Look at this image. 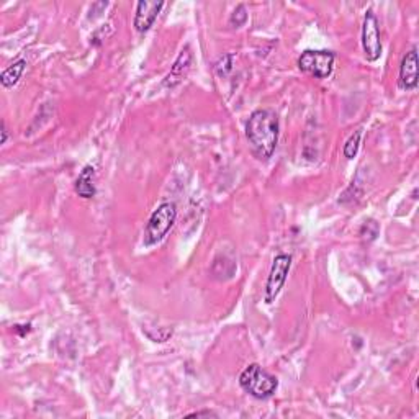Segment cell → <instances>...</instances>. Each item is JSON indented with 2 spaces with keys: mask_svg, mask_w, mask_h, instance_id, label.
Returning a JSON list of instances; mask_svg holds the SVG:
<instances>
[{
  "mask_svg": "<svg viewBox=\"0 0 419 419\" xmlns=\"http://www.w3.org/2000/svg\"><path fill=\"white\" fill-rule=\"evenodd\" d=\"M279 117L277 113L267 108H259L251 113L246 123L247 141L259 157H272L279 143Z\"/></svg>",
  "mask_w": 419,
  "mask_h": 419,
  "instance_id": "6da1fadb",
  "label": "cell"
},
{
  "mask_svg": "<svg viewBox=\"0 0 419 419\" xmlns=\"http://www.w3.org/2000/svg\"><path fill=\"white\" fill-rule=\"evenodd\" d=\"M239 385L242 390L254 396V398L267 400L277 391L279 380L272 373L264 371L259 363H251L241 372Z\"/></svg>",
  "mask_w": 419,
  "mask_h": 419,
  "instance_id": "7a4b0ae2",
  "label": "cell"
},
{
  "mask_svg": "<svg viewBox=\"0 0 419 419\" xmlns=\"http://www.w3.org/2000/svg\"><path fill=\"white\" fill-rule=\"evenodd\" d=\"M177 219V207L172 202H164L154 210L145 229V246L151 247L161 242Z\"/></svg>",
  "mask_w": 419,
  "mask_h": 419,
  "instance_id": "3957f363",
  "label": "cell"
},
{
  "mask_svg": "<svg viewBox=\"0 0 419 419\" xmlns=\"http://www.w3.org/2000/svg\"><path fill=\"white\" fill-rule=\"evenodd\" d=\"M299 68L303 73L311 74L316 79H326L333 73L334 53L326 51V49H321V51L308 49L299 58Z\"/></svg>",
  "mask_w": 419,
  "mask_h": 419,
  "instance_id": "277c9868",
  "label": "cell"
},
{
  "mask_svg": "<svg viewBox=\"0 0 419 419\" xmlns=\"http://www.w3.org/2000/svg\"><path fill=\"white\" fill-rule=\"evenodd\" d=\"M362 48L367 61L375 63L382 56V38H380L378 20L373 10H367L362 25Z\"/></svg>",
  "mask_w": 419,
  "mask_h": 419,
  "instance_id": "5b68a950",
  "label": "cell"
},
{
  "mask_svg": "<svg viewBox=\"0 0 419 419\" xmlns=\"http://www.w3.org/2000/svg\"><path fill=\"white\" fill-rule=\"evenodd\" d=\"M291 267V257L289 254L275 256L266 284V303H274L286 282Z\"/></svg>",
  "mask_w": 419,
  "mask_h": 419,
  "instance_id": "8992f818",
  "label": "cell"
},
{
  "mask_svg": "<svg viewBox=\"0 0 419 419\" xmlns=\"http://www.w3.org/2000/svg\"><path fill=\"white\" fill-rule=\"evenodd\" d=\"M162 7L164 2H157V0H141V2H138L133 20L135 30L138 33H146L148 30H151Z\"/></svg>",
  "mask_w": 419,
  "mask_h": 419,
  "instance_id": "52a82bcc",
  "label": "cell"
},
{
  "mask_svg": "<svg viewBox=\"0 0 419 419\" xmlns=\"http://www.w3.org/2000/svg\"><path fill=\"white\" fill-rule=\"evenodd\" d=\"M400 87L403 90H415L418 87V51H408L400 66Z\"/></svg>",
  "mask_w": 419,
  "mask_h": 419,
  "instance_id": "ba28073f",
  "label": "cell"
},
{
  "mask_svg": "<svg viewBox=\"0 0 419 419\" xmlns=\"http://www.w3.org/2000/svg\"><path fill=\"white\" fill-rule=\"evenodd\" d=\"M192 63H194V54L190 51V46H185L182 49L179 58L175 59V63L172 68H170V73L167 74V77L164 79V86L165 87H175L177 84H180L182 79L189 74V71L192 68Z\"/></svg>",
  "mask_w": 419,
  "mask_h": 419,
  "instance_id": "9c48e42d",
  "label": "cell"
},
{
  "mask_svg": "<svg viewBox=\"0 0 419 419\" xmlns=\"http://www.w3.org/2000/svg\"><path fill=\"white\" fill-rule=\"evenodd\" d=\"M76 192L82 198H92L95 195V169L92 165H86L79 174L76 180Z\"/></svg>",
  "mask_w": 419,
  "mask_h": 419,
  "instance_id": "30bf717a",
  "label": "cell"
},
{
  "mask_svg": "<svg viewBox=\"0 0 419 419\" xmlns=\"http://www.w3.org/2000/svg\"><path fill=\"white\" fill-rule=\"evenodd\" d=\"M25 68H26L25 59H20V61H16V63H14L12 66H9V68L2 73V76H0V82H2V86L7 87V89L16 86V82L20 81L21 74L25 73Z\"/></svg>",
  "mask_w": 419,
  "mask_h": 419,
  "instance_id": "8fae6325",
  "label": "cell"
},
{
  "mask_svg": "<svg viewBox=\"0 0 419 419\" xmlns=\"http://www.w3.org/2000/svg\"><path fill=\"white\" fill-rule=\"evenodd\" d=\"M361 138H362V130H357L354 135H352L347 143L344 145V156L347 159H352L356 157V154L359 152V148H361Z\"/></svg>",
  "mask_w": 419,
  "mask_h": 419,
  "instance_id": "7c38bea8",
  "label": "cell"
},
{
  "mask_svg": "<svg viewBox=\"0 0 419 419\" xmlns=\"http://www.w3.org/2000/svg\"><path fill=\"white\" fill-rule=\"evenodd\" d=\"M247 20V10L244 5H238V7L234 9V12L231 14V19H229V25L234 26V29H239V26H242L246 24Z\"/></svg>",
  "mask_w": 419,
  "mask_h": 419,
  "instance_id": "4fadbf2b",
  "label": "cell"
},
{
  "mask_svg": "<svg viewBox=\"0 0 419 419\" xmlns=\"http://www.w3.org/2000/svg\"><path fill=\"white\" fill-rule=\"evenodd\" d=\"M361 234H362V236L368 234V241L375 239V238H377V236H378V224L375 223L373 219H368V222L363 223L362 229H361Z\"/></svg>",
  "mask_w": 419,
  "mask_h": 419,
  "instance_id": "5bb4252c",
  "label": "cell"
},
{
  "mask_svg": "<svg viewBox=\"0 0 419 419\" xmlns=\"http://www.w3.org/2000/svg\"><path fill=\"white\" fill-rule=\"evenodd\" d=\"M231 61H233V56H231V54H224V56L218 61L217 63V73L219 74V76H224V74H228L229 71H231Z\"/></svg>",
  "mask_w": 419,
  "mask_h": 419,
  "instance_id": "9a60e30c",
  "label": "cell"
},
{
  "mask_svg": "<svg viewBox=\"0 0 419 419\" xmlns=\"http://www.w3.org/2000/svg\"><path fill=\"white\" fill-rule=\"evenodd\" d=\"M0 133H2L0 145H5V143H7V140H9V130H7V126H5V121H2V131H0Z\"/></svg>",
  "mask_w": 419,
  "mask_h": 419,
  "instance_id": "2e32d148",
  "label": "cell"
},
{
  "mask_svg": "<svg viewBox=\"0 0 419 419\" xmlns=\"http://www.w3.org/2000/svg\"><path fill=\"white\" fill-rule=\"evenodd\" d=\"M190 416H197L198 418V416H217V415H214L213 411H195V413H192Z\"/></svg>",
  "mask_w": 419,
  "mask_h": 419,
  "instance_id": "e0dca14e",
  "label": "cell"
}]
</instances>
